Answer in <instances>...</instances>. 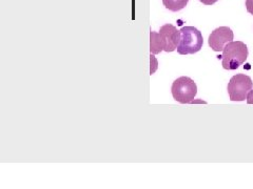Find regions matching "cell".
<instances>
[{"mask_svg":"<svg viewBox=\"0 0 253 189\" xmlns=\"http://www.w3.org/2000/svg\"><path fill=\"white\" fill-rule=\"evenodd\" d=\"M162 51H164V41L161 34L151 31V33H150V52L153 55H156Z\"/></svg>","mask_w":253,"mask_h":189,"instance_id":"cell-7","label":"cell"},{"mask_svg":"<svg viewBox=\"0 0 253 189\" xmlns=\"http://www.w3.org/2000/svg\"><path fill=\"white\" fill-rule=\"evenodd\" d=\"M173 99L181 104H188L193 102L196 94V83L189 77H179L173 82L171 86Z\"/></svg>","mask_w":253,"mask_h":189,"instance_id":"cell-3","label":"cell"},{"mask_svg":"<svg viewBox=\"0 0 253 189\" xmlns=\"http://www.w3.org/2000/svg\"><path fill=\"white\" fill-rule=\"evenodd\" d=\"M253 82L251 78L244 74L233 76L228 83V94L231 101L241 102L247 99L248 93L252 90Z\"/></svg>","mask_w":253,"mask_h":189,"instance_id":"cell-4","label":"cell"},{"mask_svg":"<svg viewBox=\"0 0 253 189\" xmlns=\"http://www.w3.org/2000/svg\"><path fill=\"white\" fill-rule=\"evenodd\" d=\"M247 103L253 104V90H251L247 94Z\"/></svg>","mask_w":253,"mask_h":189,"instance_id":"cell-10","label":"cell"},{"mask_svg":"<svg viewBox=\"0 0 253 189\" xmlns=\"http://www.w3.org/2000/svg\"><path fill=\"white\" fill-rule=\"evenodd\" d=\"M246 9L248 13L253 15V0H246Z\"/></svg>","mask_w":253,"mask_h":189,"instance_id":"cell-9","label":"cell"},{"mask_svg":"<svg viewBox=\"0 0 253 189\" xmlns=\"http://www.w3.org/2000/svg\"><path fill=\"white\" fill-rule=\"evenodd\" d=\"M234 38V34L230 28L219 27L212 32L209 36V46L214 52H223L224 47Z\"/></svg>","mask_w":253,"mask_h":189,"instance_id":"cell-5","label":"cell"},{"mask_svg":"<svg viewBox=\"0 0 253 189\" xmlns=\"http://www.w3.org/2000/svg\"><path fill=\"white\" fill-rule=\"evenodd\" d=\"M200 1L206 5H212V4H214L217 0H200Z\"/></svg>","mask_w":253,"mask_h":189,"instance_id":"cell-11","label":"cell"},{"mask_svg":"<svg viewBox=\"0 0 253 189\" xmlns=\"http://www.w3.org/2000/svg\"><path fill=\"white\" fill-rule=\"evenodd\" d=\"M160 34L164 41V51L167 53L174 52L177 49V45L180 39V32L177 29L170 25H165L161 28Z\"/></svg>","mask_w":253,"mask_h":189,"instance_id":"cell-6","label":"cell"},{"mask_svg":"<svg viewBox=\"0 0 253 189\" xmlns=\"http://www.w3.org/2000/svg\"><path fill=\"white\" fill-rule=\"evenodd\" d=\"M179 32L180 39L176 49L179 55H192L202 50L204 38L199 30L194 27H184Z\"/></svg>","mask_w":253,"mask_h":189,"instance_id":"cell-2","label":"cell"},{"mask_svg":"<svg viewBox=\"0 0 253 189\" xmlns=\"http://www.w3.org/2000/svg\"><path fill=\"white\" fill-rule=\"evenodd\" d=\"M248 58V47L243 41H231L223 50V67L228 70L239 68Z\"/></svg>","mask_w":253,"mask_h":189,"instance_id":"cell-1","label":"cell"},{"mask_svg":"<svg viewBox=\"0 0 253 189\" xmlns=\"http://www.w3.org/2000/svg\"><path fill=\"white\" fill-rule=\"evenodd\" d=\"M188 2L189 0H163V3L166 6V9L172 12H178L183 10L184 7H186Z\"/></svg>","mask_w":253,"mask_h":189,"instance_id":"cell-8","label":"cell"}]
</instances>
